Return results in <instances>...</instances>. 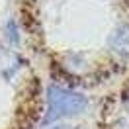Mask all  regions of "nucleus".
<instances>
[{
	"label": "nucleus",
	"mask_w": 129,
	"mask_h": 129,
	"mask_svg": "<svg viewBox=\"0 0 129 129\" xmlns=\"http://www.w3.org/2000/svg\"><path fill=\"white\" fill-rule=\"evenodd\" d=\"M86 108V98L71 92V90L59 88V86H49V112L45 115V123L55 121L63 115H73L80 113Z\"/></svg>",
	"instance_id": "f257e3e1"
},
{
	"label": "nucleus",
	"mask_w": 129,
	"mask_h": 129,
	"mask_svg": "<svg viewBox=\"0 0 129 129\" xmlns=\"http://www.w3.org/2000/svg\"><path fill=\"white\" fill-rule=\"evenodd\" d=\"M110 45H112L117 53L129 55V27H127V25L115 29V33H113L112 39H110Z\"/></svg>",
	"instance_id": "f03ea898"
},
{
	"label": "nucleus",
	"mask_w": 129,
	"mask_h": 129,
	"mask_svg": "<svg viewBox=\"0 0 129 129\" xmlns=\"http://www.w3.org/2000/svg\"><path fill=\"white\" fill-rule=\"evenodd\" d=\"M18 57L12 55L8 49H4L2 45H0V74H6V76H10V74L14 73L18 69Z\"/></svg>",
	"instance_id": "7ed1b4c3"
},
{
	"label": "nucleus",
	"mask_w": 129,
	"mask_h": 129,
	"mask_svg": "<svg viewBox=\"0 0 129 129\" xmlns=\"http://www.w3.org/2000/svg\"><path fill=\"white\" fill-rule=\"evenodd\" d=\"M53 129H73V127H69V125H61V127H53Z\"/></svg>",
	"instance_id": "20e7f679"
}]
</instances>
